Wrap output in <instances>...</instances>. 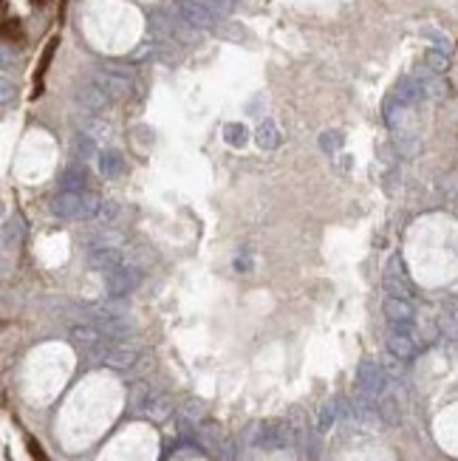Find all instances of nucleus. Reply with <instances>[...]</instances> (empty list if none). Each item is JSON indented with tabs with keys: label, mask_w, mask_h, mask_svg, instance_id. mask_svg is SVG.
<instances>
[{
	"label": "nucleus",
	"mask_w": 458,
	"mask_h": 461,
	"mask_svg": "<svg viewBox=\"0 0 458 461\" xmlns=\"http://www.w3.org/2000/svg\"><path fill=\"white\" fill-rule=\"evenodd\" d=\"M385 289H388V295L390 297H410V292H413V286H410V280H408V275L393 263L390 269H388V275H385Z\"/></svg>",
	"instance_id": "nucleus-2"
},
{
	"label": "nucleus",
	"mask_w": 458,
	"mask_h": 461,
	"mask_svg": "<svg viewBox=\"0 0 458 461\" xmlns=\"http://www.w3.org/2000/svg\"><path fill=\"white\" fill-rule=\"evenodd\" d=\"M257 139H260V144H266V147H272V144H275V124H272V122H266V124L260 127V133H257Z\"/></svg>",
	"instance_id": "nucleus-4"
},
{
	"label": "nucleus",
	"mask_w": 458,
	"mask_h": 461,
	"mask_svg": "<svg viewBox=\"0 0 458 461\" xmlns=\"http://www.w3.org/2000/svg\"><path fill=\"white\" fill-rule=\"evenodd\" d=\"M385 317L390 320V326H410V323H416V312H413L410 300H405V297H388L385 300Z\"/></svg>",
	"instance_id": "nucleus-1"
},
{
	"label": "nucleus",
	"mask_w": 458,
	"mask_h": 461,
	"mask_svg": "<svg viewBox=\"0 0 458 461\" xmlns=\"http://www.w3.org/2000/svg\"><path fill=\"white\" fill-rule=\"evenodd\" d=\"M427 65H430L436 74H442V71L447 68V54H444L442 48H430V51H427Z\"/></svg>",
	"instance_id": "nucleus-3"
}]
</instances>
